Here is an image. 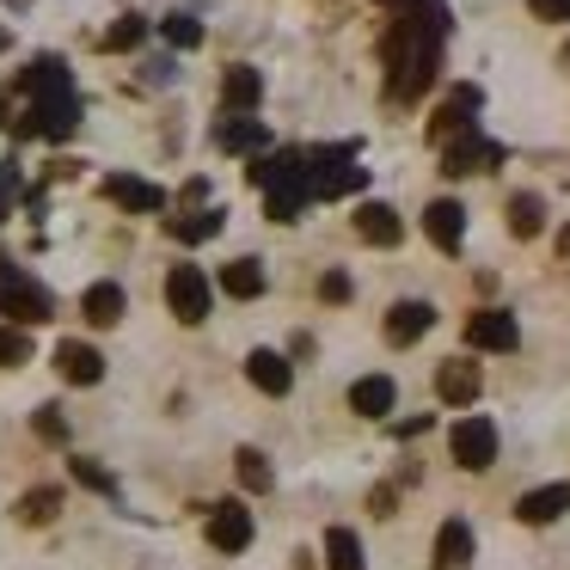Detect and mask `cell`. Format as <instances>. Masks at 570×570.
Wrapping results in <instances>:
<instances>
[{"label":"cell","instance_id":"1","mask_svg":"<svg viewBox=\"0 0 570 570\" xmlns=\"http://www.w3.org/2000/svg\"><path fill=\"white\" fill-rule=\"evenodd\" d=\"M442 38H448V7L442 0H405V13L393 19L381 43V62H386V99L411 105L430 92L435 68H442Z\"/></svg>","mask_w":570,"mask_h":570},{"label":"cell","instance_id":"2","mask_svg":"<svg viewBox=\"0 0 570 570\" xmlns=\"http://www.w3.org/2000/svg\"><path fill=\"white\" fill-rule=\"evenodd\" d=\"M0 320H13V325L56 320V295L38 276H26V264H0Z\"/></svg>","mask_w":570,"mask_h":570},{"label":"cell","instance_id":"3","mask_svg":"<svg viewBox=\"0 0 570 570\" xmlns=\"http://www.w3.org/2000/svg\"><path fill=\"white\" fill-rule=\"evenodd\" d=\"M368 185V166H356V148H313L307 154V190L313 197H350Z\"/></svg>","mask_w":570,"mask_h":570},{"label":"cell","instance_id":"4","mask_svg":"<svg viewBox=\"0 0 570 570\" xmlns=\"http://www.w3.org/2000/svg\"><path fill=\"white\" fill-rule=\"evenodd\" d=\"M80 129V99L75 92H56V99H31V111L19 117V136H43V141H68Z\"/></svg>","mask_w":570,"mask_h":570},{"label":"cell","instance_id":"5","mask_svg":"<svg viewBox=\"0 0 570 570\" xmlns=\"http://www.w3.org/2000/svg\"><path fill=\"white\" fill-rule=\"evenodd\" d=\"M448 454H454V466L484 472L497 460V423L491 417H460L454 430H448Z\"/></svg>","mask_w":570,"mask_h":570},{"label":"cell","instance_id":"6","mask_svg":"<svg viewBox=\"0 0 570 570\" xmlns=\"http://www.w3.org/2000/svg\"><path fill=\"white\" fill-rule=\"evenodd\" d=\"M166 307L185 325H203L209 320V276L197 264H173V276H166Z\"/></svg>","mask_w":570,"mask_h":570},{"label":"cell","instance_id":"7","mask_svg":"<svg viewBox=\"0 0 570 570\" xmlns=\"http://www.w3.org/2000/svg\"><path fill=\"white\" fill-rule=\"evenodd\" d=\"M491 166H503V148H497V141H484L479 129L442 141V173L448 178H472V173H491Z\"/></svg>","mask_w":570,"mask_h":570},{"label":"cell","instance_id":"8","mask_svg":"<svg viewBox=\"0 0 570 570\" xmlns=\"http://www.w3.org/2000/svg\"><path fill=\"white\" fill-rule=\"evenodd\" d=\"M466 344H472V350H491V356H509V350L521 344L515 313H503V307H479V313L466 320Z\"/></svg>","mask_w":570,"mask_h":570},{"label":"cell","instance_id":"9","mask_svg":"<svg viewBox=\"0 0 570 570\" xmlns=\"http://www.w3.org/2000/svg\"><path fill=\"white\" fill-rule=\"evenodd\" d=\"M479 87H454L442 105H435V117H430V141H454V136H466L472 129V111H479Z\"/></svg>","mask_w":570,"mask_h":570},{"label":"cell","instance_id":"10","mask_svg":"<svg viewBox=\"0 0 570 570\" xmlns=\"http://www.w3.org/2000/svg\"><path fill=\"white\" fill-rule=\"evenodd\" d=\"M252 509H239V503H215L209 509V546L215 552H246L252 546Z\"/></svg>","mask_w":570,"mask_h":570},{"label":"cell","instance_id":"11","mask_svg":"<svg viewBox=\"0 0 570 570\" xmlns=\"http://www.w3.org/2000/svg\"><path fill=\"white\" fill-rule=\"evenodd\" d=\"M423 234H430V246L460 252L466 246V209H460L454 197H435L430 209H423Z\"/></svg>","mask_w":570,"mask_h":570},{"label":"cell","instance_id":"12","mask_svg":"<svg viewBox=\"0 0 570 570\" xmlns=\"http://www.w3.org/2000/svg\"><path fill=\"white\" fill-rule=\"evenodd\" d=\"M105 197H111L117 209H129V215H160V209H166V190L148 185V178H129V173H111V178H105Z\"/></svg>","mask_w":570,"mask_h":570},{"label":"cell","instance_id":"13","mask_svg":"<svg viewBox=\"0 0 570 570\" xmlns=\"http://www.w3.org/2000/svg\"><path fill=\"white\" fill-rule=\"evenodd\" d=\"M56 368H62L68 386H99V381H105V356H99L92 344H80V337L56 344Z\"/></svg>","mask_w":570,"mask_h":570},{"label":"cell","instance_id":"14","mask_svg":"<svg viewBox=\"0 0 570 570\" xmlns=\"http://www.w3.org/2000/svg\"><path fill=\"white\" fill-rule=\"evenodd\" d=\"M479 386H484V374H479V362H466V356H454V362L435 368V393H442L448 405H472Z\"/></svg>","mask_w":570,"mask_h":570},{"label":"cell","instance_id":"15","mask_svg":"<svg viewBox=\"0 0 570 570\" xmlns=\"http://www.w3.org/2000/svg\"><path fill=\"white\" fill-rule=\"evenodd\" d=\"M570 509V479H558V484H540V491H528L515 503V515L528 521V528H546V521H558Z\"/></svg>","mask_w":570,"mask_h":570},{"label":"cell","instance_id":"16","mask_svg":"<svg viewBox=\"0 0 570 570\" xmlns=\"http://www.w3.org/2000/svg\"><path fill=\"white\" fill-rule=\"evenodd\" d=\"M430 325H435V307H430V301H399V307L386 313V344L405 350V344H417Z\"/></svg>","mask_w":570,"mask_h":570},{"label":"cell","instance_id":"17","mask_svg":"<svg viewBox=\"0 0 570 570\" xmlns=\"http://www.w3.org/2000/svg\"><path fill=\"white\" fill-rule=\"evenodd\" d=\"M356 234L368 239V246H399V239H405V222H399L393 203H362V209H356Z\"/></svg>","mask_w":570,"mask_h":570},{"label":"cell","instance_id":"18","mask_svg":"<svg viewBox=\"0 0 570 570\" xmlns=\"http://www.w3.org/2000/svg\"><path fill=\"white\" fill-rule=\"evenodd\" d=\"M246 374H252V386H258V393H271V399H283L288 386H295V368H288V356H276V350H252Z\"/></svg>","mask_w":570,"mask_h":570},{"label":"cell","instance_id":"19","mask_svg":"<svg viewBox=\"0 0 570 570\" xmlns=\"http://www.w3.org/2000/svg\"><path fill=\"white\" fill-rule=\"evenodd\" d=\"M435 570H472V528L466 521H442V533H435Z\"/></svg>","mask_w":570,"mask_h":570},{"label":"cell","instance_id":"20","mask_svg":"<svg viewBox=\"0 0 570 570\" xmlns=\"http://www.w3.org/2000/svg\"><path fill=\"white\" fill-rule=\"evenodd\" d=\"M19 92H31V99H56V92H75L68 87V62L62 56H38V62L19 75Z\"/></svg>","mask_w":570,"mask_h":570},{"label":"cell","instance_id":"21","mask_svg":"<svg viewBox=\"0 0 570 570\" xmlns=\"http://www.w3.org/2000/svg\"><path fill=\"white\" fill-rule=\"evenodd\" d=\"M393 399H399V386L386 381V374H362V381L350 386V411H356V417H386Z\"/></svg>","mask_w":570,"mask_h":570},{"label":"cell","instance_id":"22","mask_svg":"<svg viewBox=\"0 0 570 570\" xmlns=\"http://www.w3.org/2000/svg\"><path fill=\"white\" fill-rule=\"evenodd\" d=\"M258 92H264L258 68H227V75H222V105H227L234 117H246L252 105H258Z\"/></svg>","mask_w":570,"mask_h":570},{"label":"cell","instance_id":"23","mask_svg":"<svg viewBox=\"0 0 570 570\" xmlns=\"http://www.w3.org/2000/svg\"><path fill=\"white\" fill-rule=\"evenodd\" d=\"M124 307H129V301H124V288H117V283H92L87 295H80V313H87L92 325H117V320H124Z\"/></svg>","mask_w":570,"mask_h":570},{"label":"cell","instance_id":"24","mask_svg":"<svg viewBox=\"0 0 570 570\" xmlns=\"http://www.w3.org/2000/svg\"><path fill=\"white\" fill-rule=\"evenodd\" d=\"M222 288H227L234 301H258V295H264V264H258V258L222 264Z\"/></svg>","mask_w":570,"mask_h":570},{"label":"cell","instance_id":"25","mask_svg":"<svg viewBox=\"0 0 570 570\" xmlns=\"http://www.w3.org/2000/svg\"><path fill=\"white\" fill-rule=\"evenodd\" d=\"M222 227H227L222 209H203V215H173V222H166V234L185 239V246H203V239H215Z\"/></svg>","mask_w":570,"mask_h":570},{"label":"cell","instance_id":"26","mask_svg":"<svg viewBox=\"0 0 570 570\" xmlns=\"http://www.w3.org/2000/svg\"><path fill=\"white\" fill-rule=\"evenodd\" d=\"M56 515H62V484H38V491L19 497V521H26V528H43V521H56Z\"/></svg>","mask_w":570,"mask_h":570},{"label":"cell","instance_id":"27","mask_svg":"<svg viewBox=\"0 0 570 570\" xmlns=\"http://www.w3.org/2000/svg\"><path fill=\"white\" fill-rule=\"evenodd\" d=\"M546 227V203L533 197V190H521V197H509V234L515 239H533Z\"/></svg>","mask_w":570,"mask_h":570},{"label":"cell","instance_id":"28","mask_svg":"<svg viewBox=\"0 0 570 570\" xmlns=\"http://www.w3.org/2000/svg\"><path fill=\"white\" fill-rule=\"evenodd\" d=\"M368 558H362V540L350 528H332L325 533V570H362Z\"/></svg>","mask_w":570,"mask_h":570},{"label":"cell","instance_id":"29","mask_svg":"<svg viewBox=\"0 0 570 570\" xmlns=\"http://www.w3.org/2000/svg\"><path fill=\"white\" fill-rule=\"evenodd\" d=\"M234 472H239V484H246V491H271V484H276V472H271V460H264L258 454V448H239V454H234Z\"/></svg>","mask_w":570,"mask_h":570},{"label":"cell","instance_id":"30","mask_svg":"<svg viewBox=\"0 0 570 570\" xmlns=\"http://www.w3.org/2000/svg\"><path fill=\"white\" fill-rule=\"evenodd\" d=\"M222 148L227 154H264V129L252 124V117H239V124L222 129Z\"/></svg>","mask_w":570,"mask_h":570},{"label":"cell","instance_id":"31","mask_svg":"<svg viewBox=\"0 0 570 570\" xmlns=\"http://www.w3.org/2000/svg\"><path fill=\"white\" fill-rule=\"evenodd\" d=\"M136 43H141V19L129 13V19H117V26H111V31H105V38H99V50L124 56V50H136Z\"/></svg>","mask_w":570,"mask_h":570},{"label":"cell","instance_id":"32","mask_svg":"<svg viewBox=\"0 0 570 570\" xmlns=\"http://www.w3.org/2000/svg\"><path fill=\"white\" fill-rule=\"evenodd\" d=\"M19 362H31V337L19 325H0V368H19Z\"/></svg>","mask_w":570,"mask_h":570},{"label":"cell","instance_id":"33","mask_svg":"<svg viewBox=\"0 0 570 570\" xmlns=\"http://www.w3.org/2000/svg\"><path fill=\"white\" fill-rule=\"evenodd\" d=\"M166 43H173V50H197V43H203V26H197L190 13H173V19H166Z\"/></svg>","mask_w":570,"mask_h":570},{"label":"cell","instance_id":"34","mask_svg":"<svg viewBox=\"0 0 570 570\" xmlns=\"http://www.w3.org/2000/svg\"><path fill=\"white\" fill-rule=\"evenodd\" d=\"M31 430L43 435V442H68V417L56 405H38V417H31Z\"/></svg>","mask_w":570,"mask_h":570},{"label":"cell","instance_id":"35","mask_svg":"<svg viewBox=\"0 0 570 570\" xmlns=\"http://www.w3.org/2000/svg\"><path fill=\"white\" fill-rule=\"evenodd\" d=\"M320 295L332 301V307H337V301H350V276H344V271H325V276H320Z\"/></svg>","mask_w":570,"mask_h":570},{"label":"cell","instance_id":"36","mask_svg":"<svg viewBox=\"0 0 570 570\" xmlns=\"http://www.w3.org/2000/svg\"><path fill=\"white\" fill-rule=\"evenodd\" d=\"M75 479L92 484V491H111V479H105V466H92V460H75Z\"/></svg>","mask_w":570,"mask_h":570},{"label":"cell","instance_id":"37","mask_svg":"<svg viewBox=\"0 0 570 570\" xmlns=\"http://www.w3.org/2000/svg\"><path fill=\"white\" fill-rule=\"evenodd\" d=\"M528 7H533V19H552V26L570 19V0H528Z\"/></svg>","mask_w":570,"mask_h":570},{"label":"cell","instance_id":"38","mask_svg":"<svg viewBox=\"0 0 570 570\" xmlns=\"http://www.w3.org/2000/svg\"><path fill=\"white\" fill-rule=\"evenodd\" d=\"M393 503H399V497H393V491H386V484H381V491H374V497H368V509H374V515H381V521H386V515H393Z\"/></svg>","mask_w":570,"mask_h":570},{"label":"cell","instance_id":"39","mask_svg":"<svg viewBox=\"0 0 570 570\" xmlns=\"http://www.w3.org/2000/svg\"><path fill=\"white\" fill-rule=\"evenodd\" d=\"M0 50H7V26H0Z\"/></svg>","mask_w":570,"mask_h":570},{"label":"cell","instance_id":"40","mask_svg":"<svg viewBox=\"0 0 570 570\" xmlns=\"http://www.w3.org/2000/svg\"><path fill=\"white\" fill-rule=\"evenodd\" d=\"M0 124H7V99H0Z\"/></svg>","mask_w":570,"mask_h":570},{"label":"cell","instance_id":"41","mask_svg":"<svg viewBox=\"0 0 570 570\" xmlns=\"http://www.w3.org/2000/svg\"><path fill=\"white\" fill-rule=\"evenodd\" d=\"M564 62H570V50H564Z\"/></svg>","mask_w":570,"mask_h":570}]
</instances>
